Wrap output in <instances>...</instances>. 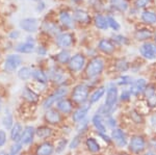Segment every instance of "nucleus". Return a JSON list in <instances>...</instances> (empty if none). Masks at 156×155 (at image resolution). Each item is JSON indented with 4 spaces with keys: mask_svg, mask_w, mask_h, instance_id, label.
<instances>
[{
    "mask_svg": "<svg viewBox=\"0 0 156 155\" xmlns=\"http://www.w3.org/2000/svg\"><path fill=\"white\" fill-rule=\"evenodd\" d=\"M67 94H68V87L66 86L59 87V89H57L53 94L50 95L48 98L45 100L44 103H43V107H44L45 109L50 108L53 104L57 103V102L60 101L62 99H64V97H66Z\"/></svg>",
    "mask_w": 156,
    "mask_h": 155,
    "instance_id": "nucleus-1",
    "label": "nucleus"
},
{
    "mask_svg": "<svg viewBox=\"0 0 156 155\" xmlns=\"http://www.w3.org/2000/svg\"><path fill=\"white\" fill-rule=\"evenodd\" d=\"M89 98V87L84 84H78L72 92V100L78 104L84 103Z\"/></svg>",
    "mask_w": 156,
    "mask_h": 155,
    "instance_id": "nucleus-2",
    "label": "nucleus"
},
{
    "mask_svg": "<svg viewBox=\"0 0 156 155\" xmlns=\"http://www.w3.org/2000/svg\"><path fill=\"white\" fill-rule=\"evenodd\" d=\"M104 68V61L101 57H95L89 62L87 67V75L89 77H96Z\"/></svg>",
    "mask_w": 156,
    "mask_h": 155,
    "instance_id": "nucleus-3",
    "label": "nucleus"
},
{
    "mask_svg": "<svg viewBox=\"0 0 156 155\" xmlns=\"http://www.w3.org/2000/svg\"><path fill=\"white\" fill-rule=\"evenodd\" d=\"M22 58L18 54H9L4 62V69L7 72H12L21 66Z\"/></svg>",
    "mask_w": 156,
    "mask_h": 155,
    "instance_id": "nucleus-4",
    "label": "nucleus"
},
{
    "mask_svg": "<svg viewBox=\"0 0 156 155\" xmlns=\"http://www.w3.org/2000/svg\"><path fill=\"white\" fill-rule=\"evenodd\" d=\"M85 65V57L83 54H75L74 56L71 57L69 62V68L73 72H79L83 69Z\"/></svg>",
    "mask_w": 156,
    "mask_h": 155,
    "instance_id": "nucleus-5",
    "label": "nucleus"
},
{
    "mask_svg": "<svg viewBox=\"0 0 156 155\" xmlns=\"http://www.w3.org/2000/svg\"><path fill=\"white\" fill-rule=\"evenodd\" d=\"M118 99V89L115 86L110 84L109 87L107 89L106 92V99H105V108L106 109H112L114 105L117 102Z\"/></svg>",
    "mask_w": 156,
    "mask_h": 155,
    "instance_id": "nucleus-6",
    "label": "nucleus"
},
{
    "mask_svg": "<svg viewBox=\"0 0 156 155\" xmlns=\"http://www.w3.org/2000/svg\"><path fill=\"white\" fill-rule=\"evenodd\" d=\"M140 54L148 59H154L156 57V45L152 43H145L140 48Z\"/></svg>",
    "mask_w": 156,
    "mask_h": 155,
    "instance_id": "nucleus-7",
    "label": "nucleus"
},
{
    "mask_svg": "<svg viewBox=\"0 0 156 155\" xmlns=\"http://www.w3.org/2000/svg\"><path fill=\"white\" fill-rule=\"evenodd\" d=\"M145 146H146L145 139H143L142 136H135L130 139L129 149L131 150L132 152H134V153H140V152H142L143 150L145 149Z\"/></svg>",
    "mask_w": 156,
    "mask_h": 155,
    "instance_id": "nucleus-8",
    "label": "nucleus"
},
{
    "mask_svg": "<svg viewBox=\"0 0 156 155\" xmlns=\"http://www.w3.org/2000/svg\"><path fill=\"white\" fill-rule=\"evenodd\" d=\"M20 27L26 32H34L37 29V20L34 18H25L20 22Z\"/></svg>",
    "mask_w": 156,
    "mask_h": 155,
    "instance_id": "nucleus-9",
    "label": "nucleus"
},
{
    "mask_svg": "<svg viewBox=\"0 0 156 155\" xmlns=\"http://www.w3.org/2000/svg\"><path fill=\"white\" fill-rule=\"evenodd\" d=\"M73 43V36L69 32H64L56 37V44L60 48H68Z\"/></svg>",
    "mask_w": 156,
    "mask_h": 155,
    "instance_id": "nucleus-10",
    "label": "nucleus"
},
{
    "mask_svg": "<svg viewBox=\"0 0 156 155\" xmlns=\"http://www.w3.org/2000/svg\"><path fill=\"white\" fill-rule=\"evenodd\" d=\"M16 50L20 53H31L34 51V41L32 37H27V41L19 44L16 47Z\"/></svg>",
    "mask_w": 156,
    "mask_h": 155,
    "instance_id": "nucleus-11",
    "label": "nucleus"
},
{
    "mask_svg": "<svg viewBox=\"0 0 156 155\" xmlns=\"http://www.w3.org/2000/svg\"><path fill=\"white\" fill-rule=\"evenodd\" d=\"M90 104H85V105L80 106L79 108L76 109L74 111V114H73V120H74V122L79 123V122L83 121L84 118L87 117V112L90 111Z\"/></svg>",
    "mask_w": 156,
    "mask_h": 155,
    "instance_id": "nucleus-12",
    "label": "nucleus"
},
{
    "mask_svg": "<svg viewBox=\"0 0 156 155\" xmlns=\"http://www.w3.org/2000/svg\"><path fill=\"white\" fill-rule=\"evenodd\" d=\"M34 134H36V130H34V127H30V126L26 127V128L23 130L21 139H20V143L22 145H28L30 143H32Z\"/></svg>",
    "mask_w": 156,
    "mask_h": 155,
    "instance_id": "nucleus-13",
    "label": "nucleus"
},
{
    "mask_svg": "<svg viewBox=\"0 0 156 155\" xmlns=\"http://www.w3.org/2000/svg\"><path fill=\"white\" fill-rule=\"evenodd\" d=\"M146 86H147V83H146L145 79L143 78L137 79L134 82H132L131 87H130V93L133 96H137V95H140V93H143L145 91Z\"/></svg>",
    "mask_w": 156,
    "mask_h": 155,
    "instance_id": "nucleus-14",
    "label": "nucleus"
},
{
    "mask_svg": "<svg viewBox=\"0 0 156 155\" xmlns=\"http://www.w3.org/2000/svg\"><path fill=\"white\" fill-rule=\"evenodd\" d=\"M112 137L115 143H117L118 146H120V147L126 146L127 139H126L125 133L123 132V130H121V129H115V130H112Z\"/></svg>",
    "mask_w": 156,
    "mask_h": 155,
    "instance_id": "nucleus-15",
    "label": "nucleus"
},
{
    "mask_svg": "<svg viewBox=\"0 0 156 155\" xmlns=\"http://www.w3.org/2000/svg\"><path fill=\"white\" fill-rule=\"evenodd\" d=\"M45 119L50 124H57L60 122L62 117H60V114L56 109H49L45 114Z\"/></svg>",
    "mask_w": 156,
    "mask_h": 155,
    "instance_id": "nucleus-16",
    "label": "nucleus"
},
{
    "mask_svg": "<svg viewBox=\"0 0 156 155\" xmlns=\"http://www.w3.org/2000/svg\"><path fill=\"white\" fill-rule=\"evenodd\" d=\"M73 18H74L75 21L78 22V23L87 24L90 21V15L87 14V12L82 11V9H76V11L74 12V15H73Z\"/></svg>",
    "mask_w": 156,
    "mask_h": 155,
    "instance_id": "nucleus-17",
    "label": "nucleus"
},
{
    "mask_svg": "<svg viewBox=\"0 0 156 155\" xmlns=\"http://www.w3.org/2000/svg\"><path fill=\"white\" fill-rule=\"evenodd\" d=\"M22 133H23V127H22L21 124L19 123H15L14 126L12 127L11 129V139L12 141L14 142H18L21 139Z\"/></svg>",
    "mask_w": 156,
    "mask_h": 155,
    "instance_id": "nucleus-18",
    "label": "nucleus"
},
{
    "mask_svg": "<svg viewBox=\"0 0 156 155\" xmlns=\"http://www.w3.org/2000/svg\"><path fill=\"white\" fill-rule=\"evenodd\" d=\"M57 109L62 111V114H70L73 109L72 102L68 99H62L60 101L57 102Z\"/></svg>",
    "mask_w": 156,
    "mask_h": 155,
    "instance_id": "nucleus-19",
    "label": "nucleus"
},
{
    "mask_svg": "<svg viewBox=\"0 0 156 155\" xmlns=\"http://www.w3.org/2000/svg\"><path fill=\"white\" fill-rule=\"evenodd\" d=\"M53 151L54 148L51 143H43L37 149V155H51Z\"/></svg>",
    "mask_w": 156,
    "mask_h": 155,
    "instance_id": "nucleus-20",
    "label": "nucleus"
},
{
    "mask_svg": "<svg viewBox=\"0 0 156 155\" xmlns=\"http://www.w3.org/2000/svg\"><path fill=\"white\" fill-rule=\"evenodd\" d=\"M93 124H94L95 128L97 129V131L99 132V133H106V127H105L104 123H103L102 121V118L100 114H95L94 117H93V120H92Z\"/></svg>",
    "mask_w": 156,
    "mask_h": 155,
    "instance_id": "nucleus-21",
    "label": "nucleus"
},
{
    "mask_svg": "<svg viewBox=\"0 0 156 155\" xmlns=\"http://www.w3.org/2000/svg\"><path fill=\"white\" fill-rule=\"evenodd\" d=\"M99 49L104 52V53L109 54L115 51V46L108 40H101L99 42Z\"/></svg>",
    "mask_w": 156,
    "mask_h": 155,
    "instance_id": "nucleus-22",
    "label": "nucleus"
},
{
    "mask_svg": "<svg viewBox=\"0 0 156 155\" xmlns=\"http://www.w3.org/2000/svg\"><path fill=\"white\" fill-rule=\"evenodd\" d=\"M95 25L99 29H101V30H106L108 28L107 19L105 17H103L102 15H98V16H96V18H95Z\"/></svg>",
    "mask_w": 156,
    "mask_h": 155,
    "instance_id": "nucleus-23",
    "label": "nucleus"
},
{
    "mask_svg": "<svg viewBox=\"0 0 156 155\" xmlns=\"http://www.w3.org/2000/svg\"><path fill=\"white\" fill-rule=\"evenodd\" d=\"M142 20L145 23L148 24H154L156 23V14L151 11H145L142 14Z\"/></svg>",
    "mask_w": 156,
    "mask_h": 155,
    "instance_id": "nucleus-24",
    "label": "nucleus"
},
{
    "mask_svg": "<svg viewBox=\"0 0 156 155\" xmlns=\"http://www.w3.org/2000/svg\"><path fill=\"white\" fill-rule=\"evenodd\" d=\"M59 21L67 27H72L73 26V19H72L71 15H70L68 12H60L59 14Z\"/></svg>",
    "mask_w": 156,
    "mask_h": 155,
    "instance_id": "nucleus-25",
    "label": "nucleus"
},
{
    "mask_svg": "<svg viewBox=\"0 0 156 155\" xmlns=\"http://www.w3.org/2000/svg\"><path fill=\"white\" fill-rule=\"evenodd\" d=\"M104 94H105V89H104V87H103V86L99 87V89H97L94 93L90 95V103H96V102H98L103 96H104Z\"/></svg>",
    "mask_w": 156,
    "mask_h": 155,
    "instance_id": "nucleus-26",
    "label": "nucleus"
},
{
    "mask_svg": "<svg viewBox=\"0 0 156 155\" xmlns=\"http://www.w3.org/2000/svg\"><path fill=\"white\" fill-rule=\"evenodd\" d=\"M32 77L34 78V80L41 82V83H46L48 78H47V75L45 74V72L43 70H34L32 72Z\"/></svg>",
    "mask_w": 156,
    "mask_h": 155,
    "instance_id": "nucleus-27",
    "label": "nucleus"
},
{
    "mask_svg": "<svg viewBox=\"0 0 156 155\" xmlns=\"http://www.w3.org/2000/svg\"><path fill=\"white\" fill-rule=\"evenodd\" d=\"M22 95H23V97L27 100V101L31 102V103H34V102L37 101V95L34 93V91H31L30 89H28V87H25Z\"/></svg>",
    "mask_w": 156,
    "mask_h": 155,
    "instance_id": "nucleus-28",
    "label": "nucleus"
},
{
    "mask_svg": "<svg viewBox=\"0 0 156 155\" xmlns=\"http://www.w3.org/2000/svg\"><path fill=\"white\" fill-rule=\"evenodd\" d=\"M87 147L90 152H93V153H96V152L100 151L99 144L97 143V141L94 137H89V139H87Z\"/></svg>",
    "mask_w": 156,
    "mask_h": 155,
    "instance_id": "nucleus-29",
    "label": "nucleus"
},
{
    "mask_svg": "<svg viewBox=\"0 0 156 155\" xmlns=\"http://www.w3.org/2000/svg\"><path fill=\"white\" fill-rule=\"evenodd\" d=\"M110 3L112 6L121 12H125L128 9V3L126 0H110Z\"/></svg>",
    "mask_w": 156,
    "mask_h": 155,
    "instance_id": "nucleus-30",
    "label": "nucleus"
},
{
    "mask_svg": "<svg viewBox=\"0 0 156 155\" xmlns=\"http://www.w3.org/2000/svg\"><path fill=\"white\" fill-rule=\"evenodd\" d=\"M51 132L52 131H51V129H50L49 127L41 126L36 130V134L40 137V139H46V137L51 136Z\"/></svg>",
    "mask_w": 156,
    "mask_h": 155,
    "instance_id": "nucleus-31",
    "label": "nucleus"
},
{
    "mask_svg": "<svg viewBox=\"0 0 156 155\" xmlns=\"http://www.w3.org/2000/svg\"><path fill=\"white\" fill-rule=\"evenodd\" d=\"M18 76L20 79H22V80H28L30 77L32 76V71L30 70V68H28V67H23V68H21L19 70Z\"/></svg>",
    "mask_w": 156,
    "mask_h": 155,
    "instance_id": "nucleus-32",
    "label": "nucleus"
},
{
    "mask_svg": "<svg viewBox=\"0 0 156 155\" xmlns=\"http://www.w3.org/2000/svg\"><path fill=\"white\" fill-rule=\"evenodd\" d=\"M152 37V32L149 29H142V30H137L135 32V37L138 41H144V40H148Z\"/></svg>",
    "mask_w": 156,
    "mask_h": 155,
    "instance_id": "nucleus-33",
    "label": "nucleus"
},
{
    "mask_svg": "<svg viewBox=\"0 0 156 155\" xmlns=\"http://www.w3.org/2000/svg\"><path fill=\"white\" fill-rule=\"evenodd\" d=\"M43 29L46 32H49L51 34H56L59 32V28L55 24L51 23V22H45L43 25Z\"/></svg>",
    "mask_w": 156,
    "mask_h": 155,
    "instance_id": "nucleus-34",
    "label": "nucleus"
},
{
    "mask_svg": "<svg viewBox=\"0 0 156 155\" xmlns=\"http://www.w3.org/2000/svg\"><path fill=\"white\" fill-rule=\"evenodd\" d=\"M57 62H60V64H67V62H70L71 57H70V52L68 50H62L60 51L58 54H57Z\"/></svg>",
    "mask_w": 156,
    "mask_h": 155,
    "instance_id": "nucleus-35",
    "label": "nucleus"
},
{
    "mask_svg": "<svg viewBox=\"0 0 156 155\" xmlns=\"http://www.w3.org/2000/svg\"><path fill=\"white\" fill-rule=\"evenodd\" d=\"M2 124L6 129H12V127L14 126V120H12V116L11 114H7L4 116L3 120H2Z\"/></svg>",
    "mask_w": 156,
    "mask_h": 155,
    "instance_id": "nucleus-36",
    "label": "nucleus"
},
{
    "mask_svg": "<svg viewBox=\"0 0 156 155\" xmlns=\"http://www.w3.org/2000/svg\"><path fill=\"white\" fill-rule=\"evenodd\" d=\"M106 19H107V22H108V26H109L110 28H112L114 30H119L120 24L117 22V20H115V18H112V16H108Z\"/></svg>",
    "mask_w": 156,
    "mask_h": 155,
    "instance_id": "nucleus-37",
    "label": "nucleus"
},
{
    "mask_svg": "<svg viewBox=\"0 0 156 155\" xmlns=\"http://www.w3.org/2000/svg\"><path fill=\"white\" fill-rule=\"evenodd\" d=\"M22 146H23V145H22L21 143H16L15 145H12V146L11 147L9 154H11V155H17L22 150Z\"/></svg>",
    "mask_w": 156,
    "mask_h": 155,
    "instance_id": "nucleus-38",
    "label": "nucleus"
},
{
    "mask_svg": "<svg viewBox=\"0 0 156 155\" xmlns=\"http://www.w3.org/2000/svg\"><path fill=\"white\" fill-rule=\"evenodd\" d=\"M132 82V79L130 76H122L118 79L117 83L120 84V86H126V84H129Z\"/></svg>",
    "mask_w": 156,
    "mask_h": 155,
    "instance_id": "nucleus-39",
    "label": "nucleus"
},
{
    "mask_svg": "<svg viewBox=\"0 0 156 155\" xmlns=\"http://www.w3.org/2000/svg\"><path fill=\"white\" fill-rule=\"evenodd\" d=\"M145 96H146V98H147V100L150 99L151 97L155 96L154 86H148L147 87H146V89H145Z\"/></svg>",
    "mask_w": 156,
    "mask_h": 155,
    "instance_id": "nucleus-40",
    "label": "nucleus"
},
{
    "mask_svg": "<svg viewBox=\"0 0 156 155\" xmlns=\"http://www.w3.org/2000/svg\"><path fill=\"white\" fill-rule=\"evenodd\" d=\"M150 1L151 0H136L135 1V6L138 7V9H142V7L147 6L150 3Z\"/></svg>",
    "mask_w": 156,
    "mask_h": 155,
    "instance_id": "nucleus-41",
    "label": "nucleus"
},
{
    "mask_svg": "<svg viewBox=\"0 0 156 155\" xmlns=\"http://www.w3.org/2000/svg\"><path fill=\"white\" fill-rule=\"evenodd\" d=\"M117 68L120 70V71H126L128 69V64L125 61H119L117 64Z\"/></svg>",
    "mask_w": 156,
    "mask_h": 155,
    "instance_id": "nucleus-42",
    "label": "nucleus"
},
{
    "mask_svg": "<svg viewBox=\"0 0 156 155\" xmlns=\"http://www.w3.org/2000/svg\"><path fill=\"white\" fill-rule=\"evenodd\" d=\"M6 143V132L4 130H0V147L4 146Z\"/></svg>",
    "mask_w": 156,
    "mask_h": 155,
    "instance_id": "nucleus-43",
    "label": "nucleus"
},
{
    "mask_svg": "<svg viewBox=\"0 0 156 155\" xmlns=\"http://www.w3.org/2000/svg\"><path fill=\"white\" fill-rule=\"evenodd\" d=\"M66 145H67V139H62V141L58 143V145H57V147H56V152H57V153H60V152L65 149Z\"/></svg>",
    "mask_w": 156,
    "mask_h": 155,
    "instance_id": "nucleus-44",
    "label": "nucleus"
},
{
    "mask_svg": "<svg viewBox=\"0 0 156 155\" xmlns=\"http://www.w3.org/2000/svg\"><path fill=\"white\" fill-rule=\"evenodd\" d=\"M80 143V137L79 136H76L75 139H73L71 145H70V148L71 149H75L76 147H78V145Z\"/></svg>",
    "mask_w": 156,
    "mask_h": 155,
    "instance_id": "nucleus-45",
    "label": "nucleus"
},
{
    "mask_svg": "<svg viewBox=\"0 0 156 155\" xmlns=\"http://www.w3.org/2000/svg\"><path fill=\"white\" fill-rule=\"evenodd\" d=\"M130 97H131V93H130V91H124L121 95V99L124 100V101H127V100L130 99Z\"/></svg>",
    "mask_w": 156,
    "mask_h": 155,
    "instance_id": "nucleus-46",
    "label": "nucleus"
},
{
    "mask_svg": "<svg viewBox=\"0 0 156 155\" xmlns=\"http://www.w3.org/2000/svg\"><path fill=\"white\" fill-rule=\"evenodd\" d=\"M114 40L115 42H118L119 44H123V43H125V42H126V39H125L123 36H115Z\"/></svg>",
    "mask_w": 156,
    "mask_h": 155,
    "instance_id": "nucleus-47",
    "label": "nucleus"
},
{
    "mask_svg": "<svg viewBox=\"0 0 156 155\" xmlns=\"http://www.w3.org/2000/svg\"><path fill=\"white\" fill-rule=\"evenodd\" d=\"M20 36V32L18 30H14V31H12L11 33H9V39H12V40H15V39H18Z\"/></svg>",
    "mask_w": 156,
    "mask_h": 155,
    "instance_id": "nucleus-48",
    "label": "nucleus"
},
{
    "mask_svg": "<svg viewBox=\"0 0 156 155\" xmlns=\"http://www.w3.org/2000/svg\"><path fill=\"white\" fill-rule=\"evenodd\" d=\"M132 118H133V120H134L135 122H136V123H142V122H143V119L140 118L136 112H134V111L132 112Z\"/></svg>",
    "mask_w": 156,
    "mask_h": 155,
    "instance_id": "nucleus-49",
    "label": "nucleus"
},
{
    "mask_svg": "<svg viewBox=\"0 0 156 155\" xmlns=\"http://www.w3.org/2000/svg\"><path fill=\"white\" fill-rule=\"evenodd\" d=\"M37 52H39L40 55H45L47 51H46V49H45L43 46H40L39 48H37Z\"/></svg>",
    "mask_w": 156,
    "mask_h": 155,
    "instance_id": "nucleus-50",
    "label": "nucleus"
},
{
    "mask_svg": "<svg viewBox=\"0 0 156 155\" xmlns=\"http://www.w3.org/2000/svg\"><path fill=\"white\" fill-rule=\"evenodd\" d=\"M44 7H45V3H44V2H42V1H40L39 6H37V11H42Z\"/></svg>",
    "mask_w": 156,
    "mask_h": 155,
    "instance_id": "nucleus-51",
    "label": "nucleus"
},
{
    "mask_svg": "<svg viewBox=\"0 0 156 155\" xmlns=\"http://www.w3.org/2000/svg\"><path fill=\"white\" fill-rule=\"evenodd\" d=\"M151 122H152V125L154 127H156V116H153L152 118H151Z\"/></svg>",
    "mask_w": 156,
    "mask_h": 155,
    "instance_id": "nucleus-52",
    "label": "nucleus"
},
{
    "mask_svg": "<svg viewBox=\"0 0 156 155\" xmlns=\"http://www.w3.org/2000/svg\"><path fill=\"white\" fill-rule=\"evenodd\" d=\"M108 122H109L108 124H109L110 126H115V121L114 119H109V120H108Z\"/></svg>",
    "mask_w": 156,
    "mask_h": 155,
    "instance_id": "nucleus-53",
    "label": "nucleus"
},
{
    "mask_svg": "<svg viewBox=\"0 0 156 155\" xmlns=\"http://www.w3.org/2000/svg\"><path fill=\"white\" fill-rule=\"evenodd\" d=\"M145 155H156V153H154V152L149 151V152H147V153H145Z\"/></svg>",
    "mask_w": 156,
    "mask_h": 155,
    "instance_id": "nucleus-54",
    "label": "nucleus"
},
{
    "mask_svg": "<svg viewBox=\"0 0 156 155\" xmlns=\"http://www.w3.org/2000/svg\"><path fill=\"white\" fill-rule=\"evenodd\" d=\"M0 109H1V100H0Z\"/></svg>",
    "mask_w": 156,
    "mask_h": 155,
    "instance_id": "nucleus-55",
    "label": "nucleus"
},
{
    "mask_svg": "<svg viewBox=\"0 0 156 155\" xmlns=\"http://www.w3.org/2000/svg\"><path fill=\"white\" fill-rule=\"evenodd\" d=\"M32 1H41V0H32Z\"/></svg>",
    "mask_w": 156,
    "mask_h": 155,
    "instance_id": "nucleus-56",
    "label": "nucleus"
},
{
    "mask_svg": "<svg viewBox=\"0 0 156 155\" xmlns=\"http://www.w3.org/2000/svg\"><path fill=\"white\" fill-rule=\"evenodd\" d=\"M154 37H155V41H156V32H155V36Z\"/></svg>",
    "mask_w": 156,
    "mask_h": 155,
    "instance_id": "nucleus-57",
    "label": "nucleus"
},
{
    "mask_svg": "<svg viewBox=\"0 0 156 155\" xmlns=\"http://www.w3.org/2000/svg\"><path fill=\"white\" fill-rule=\"evenodd\" d=\"M73 1H79V0H73Z\"/></svg>",
    "mask_w": 156,
    "mask_h": 155,
    "instance_id": "nucleus-58",
    "label": "nucleus"
},
{
    "mask_svg": "<svg viewBox=\"0 0 156 155\" xmlns=\"http://www.w3.org/2000/svg\"><path fill=\"white\" fill-rule=\"evenodd\" d=\"M120 155H127V154H120Z\"/></svg>",
    "mask_w": 156,
    "mask_h": 155,
    "instance_id": "nucleus-59",
    "label": "nucleus"
}]
</instances>
